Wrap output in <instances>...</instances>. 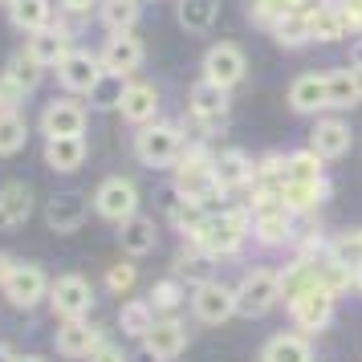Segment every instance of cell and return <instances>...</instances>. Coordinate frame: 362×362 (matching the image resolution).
<instances>
[{"instance_id": "cell-16", "label": "cell", "mask_w": 362, "mask_h": 362, "mask_svg": "<svg viewBox=\"0 0 362 362\" xmlns=\"http://www.w3.org/2000/svg\"><path fill=\"white\" fill-rule=\"evenodd\" d=\"M354 147V134L342 118H317V127L310 131V151H317L322 159H342Z\"/></svg>"}, {"instance_id": "cell-42", "label": "cell", "mask_w": 362, "mask_h": 362, "mask_svg": "<svg viewBox=\"0 0 362 362\" xmlns=\"http://www.w3.org/2000/svg\"><path fill=\"white\" fill-rule=\"evenodd\" d=\"M90 362H127V350H122L118 342H106V338H102L98 350L90 354Z\"/></svg>"}, {"instance_id": "cell-17", "label": "cell", "mask_w": 362, "mask_h": 362, "mask_svg": "<svg viewBox=\"0 0 362 362\" xmlns=\"http://www.w3.org/2000/svg\"><path fill=\"white\" fill-rule=\"evenodd\" d=\"M29 216H33V192H29V183L8 180L0 187V232L21 228Z\"/></svg>"}, {"instance_id": "cell-40", "label": "cell", "mask_w": 362, "mask_h": 362, "mask_svg": "<svg viewBox=\"0 0 362 362\" xmlns=\"http://www.w3.org/2000/svg\"><path fill=\"white\" fill-rule=\"evenodd\" d=\"M175 273H180V277H187L192 285H204V281H212V277H208V261H204V257H180Z\"/></svg>"}, {"instance_id": "cell-3", "label": "cell", "mask_w": 362, "mask_h": 362, "mask_svg": "<svg viewBox=\"0 0 362 362\" xmlns=\"http://www.w3.org/2000/svg\"><path fill=\"white\" fill-rule=\"evenodd\" d=\"M232 293H236V313L261 317V313H269L281 301V273H273V269H252V273H245V281Z\"/></svg>"}, {"instance_id": "cell-28", "label": "cell", "mask_w": 362, "mask_h": 362, "mask_svg": "<svg viewBox=\"0 0 362 362\" xmlns=\"http://www.w3.org/2000/svg\"><path fill=\"white\" fill-rule=\"evenodd\" d=\"M261 362H313V350L301 334H277V338H269Z\"/></svg>"}, {"instance_id": "cell-48", "label": "cell", "mask_w": 362, "mask_h": 362, "mask_svg": "<svg viewBox=\"0 0 362 362\" xmlns=\"http://www.w3.org/2000/svg\"><path fill=\"white\" fill-rule=\"evenodd\" d=\"M354 69V82H358V94H362V66H350Z\"/></svg>"}, {"instance_id": "cell-7", "label": "cell", "mask_w": 362, "mask_h": 362, "mask_svg": "<svg viewBox=\"0 0 362 362\" xmlns=\"http://www.w3.org/2000/svg\"><path fill=\"white\" fill-rule=\"evenodd\" d=\"M49 305H53V313H57L62 322L86 317V313H90V305H94V289H90V281H86V277L66 273V277H57L49 285Z\"/></svg>"}, {"instance_id": "cell-32", "label": "cell", "mask_w": 362, "mask_h": 362, "mask_svg": "<svg viewBox=\"0 0 362 362\" xmlns=\"http://www.w3.org/2000/svg\"><path fill=\"white\" fill-rule=\"evenodd\" d=\"M29 143V122L17 110H0V155H17Z\"/></svg>"}, {"instance_id": "cell-15", "label": "cell", "mask_w": 362, "mask_h": 362, "mask_svg": "<svg viewBox=\"0 0 362 362\" xmlns=\"http://www.w3.org/2000/svg\"><path fill=\"white\" fill-rule=\"evenodd\" d=\"M53 342H57V354H66V358H90L102 342V329H94L86 317H74V322H62Z\"/></svg>"}, {"instance_id": "cell-12", "label": "cell", "mask_w": 362, "mask_h": 362, "mask_svg": "<svg viewBox=\"0 0 362 362\" xmlns=\"http://www.w3.org/2000/svg\"><path fill=\"white\" fill-rule=\"evenodd\" d=\"M245 69H248L245 53L236 49L232 41H220V45H212V49L204 53V78L216 86H224V90H232V86L240 82Z\"/></svg>"}, {"instance_id": "cell-33", "label": "cell", "mask_w": 362, "mask_h": 362, "mask_svg": "<svg viewBox=\"0 0 362 362\" xmlns=\"http://www.w3.org/2000/svg\"><path fill=\"white\" fill-rule=\"evenodd\" d=\"M4 82L13 86L17 94H29V90H37V82H41V66H37L29 53H17V57L8 62V69H4Z\"/></svg>"}, {"instance_id": "cell-5", "label": "cell", "mask_w": 362, "mask_h": 362, "mask_svg": "<svg viewBox=\"0 0 362 362\" xmlns=\"http://www.w3.org/2000/svg\"><path fill=\"white\" fill-rule=\"evenodd\" d=\"M94 212H98L102 220H115V224L139 216V187H134L131 180H122V175L102 180L98 192H94Z\"/></svg>"}, {"instance_id": "cell-26", "label": "cell", "mask_w": 362, "mask_h": 362, "mask_svg": "<svg viewBox=\"0 0 362 362\" xmlns=\"http://www.w3.org/2000/svg\"><path fill=\"white\" fill-rule=\"evenodd\" d=\"M212 175L220 183V192H232V187L252 183V163H248L240 151H224L220 159H212Z\"/></svg>"}, {"instance_id": "cell-23", "label": "cell", "mask_w": 362, "mask_h": 362, "mask_svg": "<svg viewBox=\"0 0 362 362\" xmlns=\"http://www.w3.org/2000/svg\"><path fill=\"white\" fill-rule=\"evenodd\" d=\"M82 163H86V139H49L45 143V167L49 171L74 175Z\"/></svg>"}, {"instance_id": "cell-14", "label": "cell", "mask_w": 362, "mask_h": 362, "mask_svg": "<svg viewBox=\"0 0 362 362\" xmlns=\"http://www.w3.org/2000/svg\"><path fill=\"white\" fill-rule=\"evenodd\" d=\"M86 216H90V204H86V196H78V192H62V196H53L49 204H45V224H49L53 232H78L86 224Z\"/></svg>"}, {"instance_id": "cell-44", "label": "cell", "mask_w": 362, "mask_h": 362, "mask_svg": "<svg viewBox=\"0 0 362 362\" xmlns=\"http://www.w3.org/2000/svg\"><path fill=\"white\" fill-rule=\"evenodd\" d=\"M66 13H90V4H98V0H57Z\"/></svg>"}, {"instance_id": "cell-41", "label": "cell", "mask_w": 362, "mask_h": 362, "mask_svg": "<svg viewBox=\"0 0 362 362\" xmlns=\"http://www.w3.org/2000/svg\"><path fill=\"white\" fill-rule=\"evenodd\" d=\"M338 13H342L346 33H350V37L362 33V0H338Z\"/></svg>"}, {"instance_id": "cell-45", "label": "cell", "mask_w": 362, "mask_h": 362, "mask_svg": "<svg viewBox=\"0 0 362 362\" xmlns=\"http://www.w3.org/2000/svg\"><path fill=\"white\" fill-rule=\"evenodd\" d=\"M350 66H362V41L354 45V53H350Z\"/></svg>"}, {"instance_id": "cell-6", "label": "cell", "mask_w": 362, "mask_h": 362, "mask_svg": "<svg viewBox=\"0 0 362 362\" xmlns=\"http://www.w3.org/2000/svg\"><path fill=\"white\" fill-rule=\"evenodd\" d=\"M49 297V277L41 264H17L13 277L4 281V301L13 310H37Z\"/></svg>"}, {"instance_id": "cell-20", "label": "cell", "mask_w": 362, "mask_h": 362, "mask_svg": "<svg viewBox=\"0 0 362 362\" xmlns=\"http://www.w3.org/2000/svg\"><path fill=\"white\" fill-rule=\"evenodd\" d=\"M187 106H192V115H196L204 127H212V122H220V118L228 115V90L204 78V82L192 86V102H187Z\"/></svg>"}, {"instance_id": "cell-35", "label": "cell", "mask_w": 362, "mask_h": 362, "mask_svg": "<svg viewBox=\"0 0 362 362\" xmlns=\"http://www.w3.org/2000/svg\"><path fill=\"white\" fill-rule=\"evenodd\" d=\"M183 297H187V289L180 285V277H167V281H159V285L151 289L147 301H151V310L155 313H167V317H171V313L183 305Z\"/></svg>"}, {"instance_id": "cell-22", "label": "cell", "mask_w": 362, "mask_h": 362, "mask_svg": "<svg viewBox=\"0 0 362 362\" xmlns=\"http://www.w3.org/2000/svg\"><path fill=\"white\" fill-rule=\"evenodd\" d=\"M29 57H33L37 66L45 69V66H62L66 62V53H69V37L62 33V29H41V33L29 37Z\"/></svg>"}, {"instance_id": "cell-38", "label": "cell", "mask_w": 362, "mask_h": 362, "mask_svg": "<svg viewBox=\"0 0 362 362\" xmlns=\"http://www.w3.org/2000/svg\"><path fill=\"white\" fill-rule=\"evenodd\" d=\"M285 171L289 180H322V155L317 151H297L285 159Z\"/></svg>"}, {"instance_id": "cell-19", "label": "cell", "mask_w": 362, "mask_h": 362, "mask_svg": "<svg viewBox=\"0 0 362 362\" xmlns=\"http://www.w3.org/2000/svg\"><path fill=\"white\" fill-rule=\"evenodd\" d=\"M289 106H293L297 115H317V110H326L329 106L326 74H301V78H293V86H289Z\"/></svg>"}, {"instance_id": "cell-50", "label": "cell", "mask_w": 362, "mask_h": 362, "mask_svg": "<svg viewBox=\"0 0 362 362\" xmlns=\"http://www.w3.org/2000/svg\"><path fill=\"white\" fill-rule=\"evenodd\" d=\"M354 240H358V252H362V228H358V232H354Z\"/></svg>"}, {"instance_id": "cell-18", "label": "cell", "mask_w": 362, "mask_h": 362, "mask_svg": "<svg viewBox=\"0 0 362 362\" xmlns=\"http://www.w3.org/2000/svg\"><path fill=\"white\" fill-rule=\"evenodd\" d=\"M118 110H122V118H127V122H134V127H147V122H155V115H159V90H155L151 82H131L127 90H122Z\"/></svg>"}, {"instance_id": "cell-25", "label": "cell", "mask_w": 362, "mask_h": 362, "mask_svg": "<svg viewBox=\"0 0 362 362\" xmlns=\"http://www.w3.org/2000/svg\"><path fill=\"white\" fill-rule=\"evenodd\" d=\"M305 17H310V41H342L346 37V25H342V13H338V4H310L305 8Z\"/></svg>"}, {"instance_id": "cell-2", "label": "cell", "mask_w": 362, "mask_h": 362, "mask_svg": "<svg viewBox=\"0 0 362 362\" xmlns=\"http://www.w3.org/2000/svg\"><path fill=\"white\" fill-rule=\"evenodd\" d=\"M334 310H338V293L326 289L322 281H313L310 289L289 297V313H293L297 329H305V334H322L334 322Z\"/></svg>"}, {"instance_id": "cell-51", "label": "cell", "mask_w": 362, "mask_h": 362, "mask_svg": "<svg viewBox=\"0 0 362 362\" xmlns=\"http://www.w3.org/2000/svg\"><path fill=\"white\" fill-rule=\"evenodd\" d=\"M4 4H8V0H4Z\"/></svg>"}, {"instance_id": "cell-24", "label": "cell", "mask_w": 362, "mask_h": 362, "mask_svg": "<svg viewBox=\"0 0 362 362\" xmlns=\"http://www.w3.org/2000/svg\"><path fill=\"white\" fill-rule=\"evenodd\" d=\"M326 196H329L326 180H289L285 183V192H281V199H285L289 212H313Z\"/></svg>"}, {"instance_id": "cell-30", "label": "cell", "mask_w": 362, "mask_h": 362, "mask_svg": "<svg viewBox=\"0 0 362 362\" xmlns=\"http://www.w3.org/2000/svg\"><path fill=\"white\" fill-rule=\"evenodd\" d=\"M326 82H329V106H334V110H350V106H358L362 102L358 82H354V69L350 66L346 69H329Z\"/></svg>"}, {"instance_id": "cell-27", "label": "cell", "mask_w": 362, "mask_h": 362, "mask_svg": "<svg viewBox=\"0 0 362 362\" xmlns=\"http://www.w3.org/2000/svg\"><path fill=\"white\" fill-rule=\"evenodd\" d=\"M8 21L21 33L49 29V0H8Z\"/></svg>"}, {"instance_id": "cell-37", "label": "cell", "mask_w": 362, "mask_h": 362, "mask_svg": "<svg viewBox=\"0 0 362 362\" xmlns=\"http://www.w3.org/2000/svg\"><path fill=\"white\" fill-rule=\"evenodd\" d=\"M305 0H252V17L261 21V25H277L285 21L289 13H297Z\"/></svg>"}, {"instance_id": "cell-4", "label": "cell", "mask_w": 362, "mask_h": 362, "mask_svg": "<svg viewBox=\"0 0 362 362\" xmlns=\"http://www.w3.org/2000/svg\"><path fill=\"white\" fill-rule=\"evenodd\" d=\"M134 155L143 167H171L180 159V131L167 122H147L134 134Z\"/></svg>"}, {"instance_id": "cell-29", "label": "cell", "mask_w": 362, "mask_h": 362, "mask_svg": "<svg viewBox=\"0 0 362 362\" xmlns=\"http://www.w3.org/2000/svg\"><path fill=\"white\" fill-rule=\"evenodd\" d=\"M155 322H159V317H155L147 297L122 301V310H118V326H122V334H131V338H147V329L155 326Z\"/></svg>"}, {"instance_id": "cell-11", "label": "cell", "mask_w": 362, "mask_h": 362, "mask_svg": "<svg viewBox=\"0 0 362 362\" xmlns=\"http://www.w3.org/2000/svg\"><path fill=\"white\" fill-rule=\"evenodd\" d=\"M98 62H102V69H106V74H115V78H131L134 69L143 66V41H139L134 33L106 37Z\"/></svg>"}, {"instance_id": "cell-21", "label": "cell", "mask_w": 362, "mask_h": 362, "mask_svg": "<svg viewBox=\"0 0 362 362\" xmlns=\"http://www.w3.org/2000/svg\"><path fill=\"white\" fill-rule=\"evenodd\" d=\"M118 240H122V252H131V257H147V252H155V245H159V228H155L151 216L139 212V216H131V220H122Z\"/></svg>"}, {"instance_id": "cell-9", "label": "cell", "mask_w": 362, "mask_h": 362, "mask_svg": "<svg viewBox=\"0 0 362 362\" xmlns=\"http://www.w3.org/2000/svg\"><path fill=\"white\" fill-rule=\"evenodd\" d=\"M192 313H196L204 326H220L236 313V293L220 281H204L192 289Z\"/></svg>"}, {"instance_id": "cell-43", "label": "cell", "mask_w": 362, "mask_h": 362, "mask_svg": "<svg viewBox=\"0 0 362 362\" xmlns=\"http://www.w3.org/2000/svg\"><path fill=\"white\" fill-rule=\"evenodd\" d=\"M13 269H17V261H13L8 252H0V289H4V281L13 277Z\"/></svg>"}, {"instance_id": "cell-34", "label": "cell", "mask_w": 362, "mask_h": 362, "mask_svg": "<svg viewBox=\"0 0 362 362\" xmlns=\"http://www.w3.org/2000/svg\"><path fill=\"white\" fill-rule=\"evenodd\" d=\"M139 21V0H102V25L110 33H131Z\"/></svg>"}, {"instance_id": "cell-31", "label": "cell", "mask_w": 362, "mask_h": 362, "mask_svg": "<svg viewBox=\"0 0 362 362\" xmlns=\"http://www.w3.org/2000/svg\"><path fill=\"white\" fill-rule=\"evenodd\" d=\"M175 17H180V25L187 33H208L216 21V0H180Z\"/></svg>"}, {"instance_id": "cell-46", "label": "cell", "mask_w": 362, "mask_h": 362, "mask_svg": "<svg viewBox=\"0 0 362 362\" xmlns=\"http://www.w3.org/2000/svg\"><path fill=\"white\" fill-rule=\"evenodd\" d=\"M0 362H17V354H13L8 346H0Z\"/></svg>"}, {"instance_id": "cell-1", "label": "cell", "mask_w": 362, "mask_h": 362, "mask_svg": "<svg viewBox=\"0 0 362 362\" xmlns=\"http://www.w3.org/2000/svg\"><path fill=\"white\" fill-rule=\"evenodd\" d=\"M248 216L245 212H212V216H204L196 224V245L208 252V257H232L236 248L248 240Z\"/></svg>"}, {"instance_id": "cell-13", "label": "cell", "mask_w": 362, "mask_h": 362, "mask_svg": "<svg viewBox=\"0 0 362 362\" xmlns=\"http://www.w3.org/2000/svg\"><path fill=\"white\" fill-rule=\"evenodd\" d=\"M183 346H187V329H183V322H175V317H163V322H155V326L147 329V338H143V350H147L155 362L180 358Z\"/></svg>"}, {"instance_id": "cell-10", "label": "cell", "mask_w": 362, "mask_h": 362, "mask_svg": "<svg viewBox=\"0 0 362 362\" xmlns=\"http://www.w3.org/2000/svg\"><path fill=\"white\" fill-rule=\"evenodd\" d=\"M41 134L45 143L49 139H82L86 134V110L69 98H53L45 110H41Z\"/></svg>"}, {"instance_id": "cell-8", "label": "cell", "mask_w": 362, "mask_h": 362, "mask_svg": "<svg viewBox=\"0 0 362 362\" xmlns=\"http://www.w3.org/2000/svg\"><path fill=\"white\" fill-rule=\"evenodd\" d=\"M102 78H106V69H102L98 53L90 49H69L66 62L57 66V82L66 86L69 94H94Z\"/></svg>"}, {"instance_id": "cell-39", "label": "cell", "mask_w": 362, "mask_h": 362, "mask_svg": "<svg viewBox=\"0 0 362 362\" xmlns=\"http://www.w3.org/2000/svg\"><path fill=\"white\" fill-rule=\"evenodd\" d=\"M134 281H139L134 264H110V273H106V289H110L115 297H127L134 289Z\"/></svg>"}, {"instance_id": "cell-49", "label": "cell", "mask_w": 362, "mask_h": 362, "mask_svg": "<svg viewBox=\"0 0 362 362\" xmlns=\"http://www.w3.org/2000/svg\"><path fill=\"white\" fill-rule=\"evenodd\" d=\"M17 362H45L41 354H25V358H17Z\"/></svg>"}, {"instance_id": "cell-47", "label": "cell", "mask_w": 362, "mask_h": 362, "mask_svg": "<svg viewBox=\"0 0 362 362\" xmlns=\"http://www.w3.org/2000/svg\"><path fill=\"white\" fill-rule=\"evenodd\" d=\"M354 289H358V293H362V261L354 264Z\"/></svg>"}, {"instance_id": "cell-36", "label": "cell", "mask_w": 362, "mask_h": 362, "mask_svg": "<svg viewBox=\"0 0 362 362\" xmlns=\"http://www.w3.org/2000/svg\"><path fill=\"white\" fill-rule=\"evenodd\" d=\"M273 33H277V41L281 45H305L310 41V17H305V8H297V13H289L285 21H277L273 25Z\"/></svg>"}]
</instances>
